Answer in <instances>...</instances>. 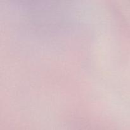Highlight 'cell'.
Here are the masks:
<instances>
[]
</instances>
